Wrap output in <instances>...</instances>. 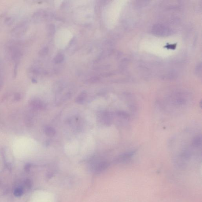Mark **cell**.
Segmentation results:
<instances>
[{
  "label": "cell",
  "instance_id": "3957f363",
  "mask_svg": "<svg viewBox=\"0 0 202 202\" xmlns=\"http://www.w3.org/2000/svg\"><path fill=\"white\" fill-rule=\"evenodd\" d=\"M86 96H87V95H86L85 93L83 92L80 94V95L76 98L75 102L80 104H83L85 100Z\"/></svg>",
  "mask_w": 202,
  "mask_h": 202
},
{
  "label": "cell",
  "instance_id": "7a4b0ae2",
  "mask_svg": "<svg viewBox=\"0 0 202 202\" xmlns=\"http://www.w3.org/2000/svg\"><path fill=\"white\" fill-rule=\"evenodd\" d=\"M44 132L47 136L52 137L55 135L56 131L51 126H46L44 128Z\"/></svg>",
  "mask_w": 202,
  "mask_h": 202
},
{
  "label": "cell",
  "instance_id": "277c9868",
  "mask_svg": "<svg viewBox=\"0 0 202 202\" xmlns=\"http://www.w3.org/2000/svg\"><path fill=\"white\" fill-rule=\"evenodd\" d=\"M23 190L22 188L21 187H18L15 189L14 192V195L16 197H20L23 195Z\"/></svg>",
  "mask_w": 202,
  "mask_h": 202
},
{
  "label": "cell",
  "instance_id": "52a82bcc",
  "mask_svg": "<svg viewBox=\"0 0 202 202\" xmlns=\"http://www.w3.org/2000/svg\"><path fill=\"white\" fill-rule=\"evenodd\" d=\"M117 115L120 117L124 119H127L129 117V115L123 111H117Z\"/></svg>",
  "mask_w": 202,
  "mask_h": 202
},
{
  "label": "cell",
  "instance_id": "6da1fadb",
  "mask_svg": "<svg viewBox=\"0 0 202 202\" xmlns=\"http://www.w3.org/2000/svg\"><path fill=\"white\" fill-rule=\"evenodd\" d=\"M134 153L135 152H130L128 153L124 154L119 157V158L117 159V161L119 162H123L126 161L130 159L134 154Z\"/></svg>",
  "mask_w": 202,
  "mask_h": 202
},
{
  "label": "cell",
  "instance_id": "5b68a950",
  "mask_svg": "<svg viewBox=\"0 0 202 202\" xmlns=\"http://www.w3.org/2000/svg\"><path fill=\"white\" fill-rule=\"evenodd\" d=\"M104 120L106 123H110L112 119V115L111 112H105L104 114Z\"/></svg>",
  "mask_w": 202,
  "mask_h": 202
},
{
  "label": "cell",
  "instance_id": "8992f818",
  "mask_svg": "<svg viewBox=\"0 0 202 202\" xmlns=\"http://www.w3.org/2000/svg\"><path fill=\"white\" fill-rule=\"evenodd\" d=\"M201 144V138L199 136L196 137L193 139L192 142V144L194 147H198Z\"/></svg>",
  "mask_w": 202,
  "mask_h": 202
},
{
  "label": "cell",
  "instance_id": "ba28073f",
  "mask_svg": "<svg viewBox=\"0 0 202 202\" xmlns=\"http://www.w3.org/2000/svg\"><path fill=\"white\" fill-rule=\"evenodd\" d=\"M25 185L28 189H31L32 186L31 181L29 179H27L25 181Z\"/></svg>",
  "mask_w": 202,
  "mask_h": 202
}]
</instances>
